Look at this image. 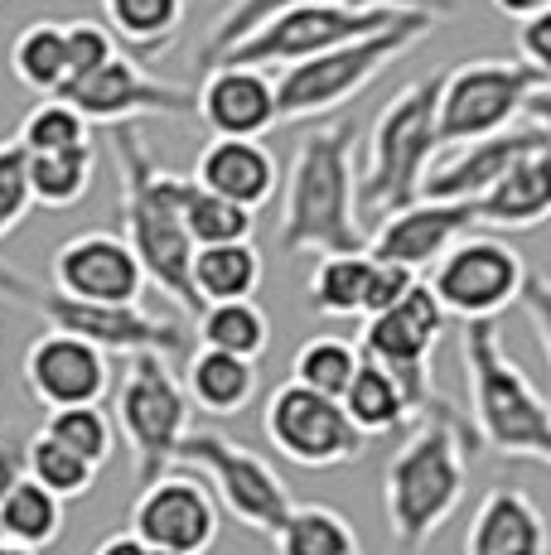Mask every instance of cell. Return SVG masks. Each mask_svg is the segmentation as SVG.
Instances as JSON below:
<instances>
[{"instance_id": "obj_1", "label": "cell", "mask_w": 551, "mask_h": 555, "mask_svg": "<svg viewBox=\"0 0 551 555\" xmlns=\"http://www.w3.org/2000/svg\"><path fill=\"white\" fill-rule=\"evenodd\" d=\"M373 228L358 208V121L310 126L295 141L291 169L281 179V242L285 256H330V251H368Z\"/></svg>"}, {"instance_id": "obj_2", "label": "cell", "mask_w": 551, "mask_h": 555, "mask_svg": "<svg viewBox=\"0 0 551 555\" xmlns=\"http://www.w3.org/2000/svg\"><path fill=\"white\" fill-rule=\"evenodd\" d=\"M107 131H112L116 179H121V198H116L121 237L141 256L155 291L194 319L204 305H198V295H194V251L198 247L184 228V203H179L184 175L161 165V155L145 145L136 121L107 126Z\"/></svg>"}, {"instance_id": "obj_3", "label": "cell", "mask_w": 551, "mask_h": 555, "mask_svg": "<svg viewBox=\"0 0 551 555\" xmlns=\"http://www.w3.org/2000/svg\"><path fill=\"white\" fill-rule=\"evenodd\" d=\"M474 435L460 415H417L383 468L387 555H426L440 527L464 503Z\"/></svg>"}, {"instance_id": "obj_4", "label": "cell", "mask_w": 551, "mask_h": 555, "mask_svg": "<svg viewBox=\"0 0 551 555\" xmlns=\"http://www.w3.org/2000/svg\"><path fill=\"white\" fill-rule=\"evenodd\" d=\"M464 387H470V435L494 459H527L551 468V397L533 387L503 348L498 319H470L460 334Z\"/></svg>"}, {"instance_id": "obj_5", "label": "cell", "mask_w": 551, "mask_h": 555, "mask_svg": "<svg viewBox=\"0 0 551 555\" xmlns=\"http://www.w3.org/2000/svg\"><path fill=\"white\" fill-rule=\"evenodd\" d=\"M436 25H440L436 5H411L401 20L373 29V35L348 39V44H338V49L315 53V59L285 63L281 78H276L281 121H324V116H334L338 106L363 98L392 63L417 49Z\"/></svg>"}, {"instance_id": "obj_6", "label": "cell", "mask_w": 551, "mask_h": 555, "mask_svg": "<svg viewBox=\"0 0 551 555\" xmlns=\"http://www.w3.org/2000/svg\"><path fill=\"white\" fill-rule=\"evenodd\" d=\"M440 78L445 73H426V78L397 88L373 116L368 155L358 169L363 218H387L421 198V184L440 155Z\"/></svg>"}, {"instance_id": "obj_7", "label": "cell", "mask_w": 551, "mask_h": 555, "mask_svg": "<svg viewBox=\"0 0 551 555\" xmlns=\"http://www.w3.org/2000/svg\"><path fill=\"white\" fill-rule=\"evenodd\" d=\"M0 295L15 305H25L29 314L44 319V328H59V334L88 338L102 353H165L179 358L189 353V334L184 324L165 314H151L141 300L136 305H102V300H78V295L59 291L54 281H35L29 271L0 261Z\"/></svg>"}, {"instance_id": "obj_8", "label": "cell", "mask_w": 551, "mask_h": 555, "mask_svg": "<svg viewBox=\"0 0 551 555\" xmlns=\"http://www.w3.org/2000/svg\"><path fill=\"white\" fill-rule=\"evenodd\" d=\"M194 401L184 391V377L169 367L165 353H131L126 372L116 382V401H112V421L116 435L126 440V450L136 459V478L151 483L155 474L175 468V454L184 444Z\"/></svg>"}, {"instance_id": "obj_9", "label": "cell", "mask_w": 551, "mask_h": 555, "mask_svg": "<svg viewBox=\"0 0 551 555\" xmlns=\"http://www.w3.org/2000/svg\"><path fill=\"white\" fill-rule=\"evenodd\" d=\"M445 324H450V314H445L440 295L426 281H417L397 305L368 314L363 334H358L363 358L383 362L392 377L401 382L417 415H454L450 401L436 387V348L445 338Z\"/></svg>"}, {"instance_id": "obj_10", "label": "cell", "mask_w": 551, "mask_h": 555, "mask_svg": "<svg viewBox=\"0 0 551 555\" xmlns=\"http://www.w3.org/2000/svg\"><path fill=\"white\" fill-rule=\"evenodd\" d=\"M175 464L194 468V474L208 478L218 507L228 512L238 527L257 531V537H276L285 517H291L295 498L285 488V478L276 474V464L267 454H257L252 444L232 440L222 430H189L184 444H179Z\"/></svg>"}, {"instance_id": "obj_11", "label": "cell", "mask_w": 551, "mask_h": 555, "mask_svg": "<svg viewBox=\"0 0 551 555\" xmlns=\"http://www.w3.org/2000/svg\"><path fill=\"white\" fill-rule=\"evenodd\" d=\"M411 5H383V0H310L271 15L261 29H252L242 44H232L218 63H252V68H285V63L315 59L324 49H338L348 39H363L373 29L401 20Z\"/></svg>"}, {"instance_id": "obj_12", "label": "cell", "mask_w": 551, "mask_h": 555, "mask_svg": "<svg viewBox=\"0 0 551 555\" xmlns=\"http://www.w3.org/2000/svg\"><path fill=\"white\" fill-rule=\"evenodd\" d=\"M261 430H267V444L276 454L300 468H338L358 464L368 454V435L348 421L344 401L324 397V391L305 387L295 377L267 397Z\"/></svg>"}, {"instance_id": "obj_13", "label": "cell", "mask_w": 551, "mask_h": 555, "mask_svg": "<svg viewBox=\"0 0 551 555\" xmlns=\"http://www.w3.org/2000/svg\"><path fill=\"white\" fill-rule=\"evenodd\" d=\"M537 73L523 59H470L440 78V151L460 141L508 131L523 121V106L537 88Z\"/></svg>"}, {"instance_id": "obj_14", "label": "cell", "mask_w": 551, "mask_h": 555, "mask_svg": "<svg viewBox=\"0 0 551 555\" xmlns=\"http://www.w3.org/2000/svg\"><path fill=\"white\" fill-rule=\"evenodd\" d=\"M527 281V261L498 232H464L450 251L431 266L426 285L440 295L445 314L470 324V319H498L517 305Z\"/></svg>"}, {"instance_id": "obj_15", "label": "cell", "mask_w": 551, "mask_h": 555, "mask_svg": "<svg viewBox=\"0 0 551 555\" xmlns=\"http://www.w3.org/2000/svg\"><path fill=\"white\" fill-rule=\"evenodd\" d=\"M131 531L151 551L208 555L222 531V507L204 474H155L131 503Z\"/></svg>"}, {"instance_id": "obj_16", "label": "cell", "mask_w": 551, "mask_h": 555, "mask_svg": "<svg viewBox=\"0 0 551 555\" xmlns=\"http://www.w3.org/2000/svg\"><path fill=\"white\" fill-rule=\"evenodd\" d=\"M59 98H68L92 126L145 121V116H194V92L145 73L141 59L121 53V49H116L102 68L73 78Z\"/></svg>"}, {"instance_id": "obj_17", "label": "cell", "mask_w": 551, "mask_h": 555, "mask_svg": "<svg viewBox=\"0 0 551 555\" xmlns=\"http://www.w3.org/2000/svg\"><path fill=\"white\" fill-rule=\"evenodd\" d=\"M49 281L59 291L78 295V300H102V305H136L151 285L141 256L131 251V242L121 232L88 228L73 232L68 242L49 261Z\"/></svg>"}, {"instance_id": "obj_18", "label": "cell", "mask_w": 551, "mask_h": 555, "mask_svg": "<svg viewBox=\"0 0 551 555\" xmlns=\"http://www.w3.org/2000/svg\"><path fill=\"white\" fill-rule=\"evenodd\" d=\"M112 353H102L88 338L59 334V328H44L35 344L25 348V362H20V377H25L29 397H35L44 411H59V405H82V401H102L112 391Z\"/></svg>"}, {"instance_id": "obj_19", "label": "cell", "mask_w": 551, "mask_h": 555, "mask_svg": "<svg viewBox=\"0 0 551 555\" xmlns=\"http://www.w3.org/2000/svg\"><path fill=\"white\" fill-rule=\"evenodd\" d=\"M479 228V212L474 203H460V198H431L421 194L417 203L407 208L387 212L377 218L373 237H368V251L383 256V261H397V266H411V271H431L464 232Z\"/></svg>"}, {"instance_id": "obj_20", "label": "cell", "mask_w": 551, "mask_h": 555, "mask_svg": "<svg viewBox=\"0 0 551 555\" xmlns=\"http://www.w3.org/2000/svg\"><path fill=\"white\" fill-rule=\"evenodd\" d=\"M194 116L208 126V135H267L281 126L276 78L252 63H214L204 68V82L194 92Z\"/></svg>"}, {"instance_id": "obj_21", "label": "cell", "mask_w": 551, "mask_h": 555, "mask_svg": "<svg viewBox=\"0 0 551 555\" xmlns=\"http://www.w3.org/2000/svg\"><path fill=\"white\" fill-rule=\"evenodd\" d=\"M547 131H537L533 121L523 126H508V131L479 135V141H460V145H445L431 165L426 184L421 194L431 198H460V203H479L498 179L513 169V159H523L533 145H542Z\"/></svg>"}, {"instance_id": "obj_22", "label": "cell", "mask_w": 551, "mask_h": 555, "mask_svg": "<svg viewBox=\"0 0 551 555\" xmlns=\"http://www.w3.org/2000/svg\"><path fill=\"white\" fill-rule=\"evenodd\" d=\"M551 527L533 493L517 483H498L479 498L464 531V555H547Z\"/></svg>"}, {"instance_id": "obj_23", "label": "cell", "mask_w": 551, "mask_h": 555, "mask_svg": "<svg viewBox=\"0 0 551 555\" xmlns=\"http://www.w3.org/2000/svg\"><path fill=\"white\" fill-rule=\"evenodd\" d=\"M194 179L252 212L281 194V165L257 135H214L194 159Z\"/></svg>"}, {"instance_id": "obj_24", "label": "cell", "mask_w": 551, "mask_h": 555, "mask_svg": "<svg viewBox=\"0 0 551 555\" xmlns=\"http://www.w3.org/2000/svg\"><path fill=\"white\" fill-rule=\"evenodd\" d=\"M474 212H479V228L494 232H527L551 222V141L513 159V169L474 203Z\"/></svg>"}, {"instance_id": "obj_25", "label": "cell", "mask_w": 551, "mask_h": 555, "mask_svg": "<svg viewBox=\"0 0 551 555\" xmlns=\"http://www.w3.org/2000/svg\"><path fill=\"white\" fill-rule=\"evenodd\" d=\"M184 391L208 415H222V421L242 415L252 405V397H257V362L198 344L184 362Z\"/></svg>"}, {"instance_id": "obj_26", "label": "cell", "mask_w": 551, "mask_h": 555, "mask_svg": "<svg viewBox=\"0 0 551 555\" xmlns=\"http://www.w3.org/2000/svg\"><path fill=\"white\" fill-rule=\"evenodd\" d=\"M344 411L348 421L358 425V430L368 435V440H387V435H407L411 421H417V411H411L407 391H401V382L392 377L383 362L363 358L354 372V382H348L344 397Z\"/></svg>"}, {"instance_id": "obj_27", "label": "cell", "mask_w": 551, "mask_h": 555, "mask_svg": "<svg viewBox=\"0 0 551 555\" xmlns=\"http://www.w3.org/2000/svg\"><path fill=\"white\" fill-rule=\"evenodd\" d=\"M261 275H267V261H261L257 242H214V247L194 251V295L198 305L214 300H247V295L261 291Z\"/></svg>"}, {"instance_id": "obj_28", "label": "cell", "mask_w": 551, "mask_h": 555, "mask_svg": "<svg viewBox=\"0 0 551 555\" xmlns=\"http://www.w3.org/2000/svg\"><path fill=\"white\" fill-rule=\"evenodd\" d=\"M368 271H373V251L320 256L310 281H305V309H310L315 319H363Z\"/></svg>"}, {"instance_id": "obj_29", "label": "cell", "mask_w": 551, "mask_h": 555, "mask_svg": "<svg viewBox=\"0 0 551 555\" xmlns=\"http://www.w3.org/2000/svg\"><path fill=\"white\" fill-rule=\"evenodd\" d=\"M10 73L35 98H59L63 82H68V35H63V20H35V25L20 29L15 44H10Z\"/></svg>"}, {"instance_id": "obj_30", "label": "cell", "mask_w": 551, "mask_h": 555, "mask_svg": "<svg viewBox=\"0 0 551 555\" xmlns=\"http://www.w3.org/2000/svg\"><path fill=\"white\" fill-rule=\"evenodd\" d=\"M68 527V512H63V498L49 493L39 478H20L5 498H0V541H20V546H54Z\"/></svg>"}, {"instance_id": "obj_31", "label": "cell", "mask_w": 551, "mask_h": 555, "mask_svg": "<svg viewBox=\"0 0 551 555\" xmlns=\"http://www.w3.org/2000/svg\"><path fill=\"white\" fill-rule=\"evenodd\" d=\"M271 546L276 555H363L354 521L324 503H295L291 517L276 527Z\"/></svg>"}, {"instance_id": "obj_32", "label": "cell", "mask_w": 551, "mask_h": 555, "mask_svg": "<svg viewBox=\"0 0 551 555\" xmlns=\"http://www.w3.org/2000/svg\"><path fill=\"white\" fill-rule=\"evenodd\" d=\"M194 334H198V344H208V348L261 362L271 348V319L252 295L247 300H214L194 314Z\"/></svg>"}, {"instance_id": "obj_33", "label": "cell", "mask_w": 551, "mask_h": 555, "mask_svg": "<svg viewBox=\"0 0 551 555\" xmlns=\"http://www.w3.org/2000/svg\"><path fill=\"white\" fill-rule=\"evenodd\" d=\"M98 179V145H73V151L29 155V189H35V208L68 212L92 194Z\"/></svg>"}, {"instance_id": "obj_34", "label": "cell", "mask_w": 551, "mask_h": 555, "mask_svg": "<svg viewBox=\"0 0 551 555\" xmlns=\"http://www.w3.org/2000/svg\"><path fill=\"white\" fill-rule=\"evenodd\" d=\"M189 0H102L112 35L131 53H165L184 25Z\"/></svg>"}, {"instance_id": "obj_35", "label": "cell", "mask_w": 551, "mask_h": 555, "mask_svg": "<svg viewBox=\"0 0 551 555\" xmlns=\"http://www.w3.org/2000/svg\"><path fill=\"white\" fill-rule=\"evenodd\" d=\"M179 203H184V228H189V237H194V247L242 242L257 232V212L214 194V189H204L194 175H184V194H179Z\"/></svg>"}, {"instance_id": "obj_36", "label": "cell", "mask_w": 551, "mask_h": 555, "mask_svg": "<svg viewBox=\"0 0 551 555\" xmlns=\"http://www.w3.org/2000/svg\"><path fill=\"white\" fill-rule=\"evenodd\" d=\"M25 474L39 478V483H44L49 493H59L63 503H73V498L92 493V483H98L102 468L88 464L78 450H68L59 435H49L44 425H39V430L29 435V444H25Z\"/></svg>"}, {"instance_id": "obj_37", "label": "cell", "mask_w": 551, "mask_h": 555, "mask_svg": "<svg viewBox=\"0 0 551 555\" xmlns=\"http://www.w3.org/2000/svg\"><path fill=\"white\" fill-rule=\"evenodd\" d=\"M291 5H310V0H228L222 15L214 20V29L204 35V44H198V59H194L198 73L214 68L232 44H242L252 29H261L271 15H281V10H291ZM383 5H431V0H383Z\"/></svg>"}, {"instance_id": "obj_38", "label": "cell", "mask_w": 551, "mask_h": 555, "mask_svg": "<svg viewBox=\"0 0 551 555\" xmlns=\"http://www.w3.org/2000/svg\"><path fill=\"white\" fill-rule=\"evenodd\" d=\"M15 141L29 155H49V151H73V145H92V121L78 112L68 98H39L20 121Z\"/></svg>"}, {"instance_id": "obj_39", "label": "cell", "mask_w": 551, "mask_h": 555, "mask_svg": "<svg viewBox=\"0 0 551 555\" xmlns=\"http://www.w3.org/2000/svg\"><path fill=\"white\" fill-rule=\"evenodd\" d=\"M358 362H363V348L348 344L338 334H320V338H305L295 348V362H291V377L305 382V387L324 391V397H344L348 382H354Z\"/></svg>"}, {"instance_id": "obj_40", "label": "cell", "mask_w": 551, "mask_h": 555, "mask_svg": "<svg viewBox=\"0 0 551 555\" xmlns=\"http://www.w3.org/2000/svg\"><path fill=\"white\" fill-rule=\"evenodd\" d=\"M44 430L59 435L68 450H78L88 464L107 468V459L116 454V421L112 411H102V401H82V405H59V411L44 415Z\"/></svg>"}, {"instance_id": "obj_41", "label": "cell", "mask_w": 551, "mask_h": 555, "mask_svg": "<svg viewBox=\"0 0 551 555\" xmlns=\"http://www.w3.org/2000/svg\"><path fill=\"white\" fill-rule=\"evenodd\" d=\"M35 208V189H29V151L10 135L0 141V242L20 228Z\"/></svg>"}, {"instance_id": "obj_42", "label": "cell", "mask_w": 551, "mask_h": 555, "mask_svg": "<svg viewBox=\"0 0 551 555\" xmlns=\"http://www.w3.org/2000/svg\"><path fill=\"white\" fill-rule=\"evenodd\" d=\"M63 35H68V82L102 68V63L121 49L112 25H98V20H63ZM68 82H63V88H68Z\"/></svg>"}, {"instance_id": "obj_43", "label": "cell", "mask_w": 551, "mask_h": 555, "mask_svg": "<svg viewBox=\"0 0 551 555\" xmlns=\"http://www.w3.org/2000/svg\"><path fill=\"white\" fill-rule=\"evenodd\" d=\"M417 281H421V275L411 271V266H397V261L373 256V271H368V295H363V319L377 314V309H387V305H397Z\"/></svg>"}, {"instance_id": "obj_44", "label": "cell", "mask_w": 551, "mask_h": 555, "mask_svg": "<svg viewBox=\"0 0 551 555\" xmlns=\"http://www.w3.org/2000/svg\"><path fill=\"white\" fill-rule=\"evenodd\" d=\"M517 59L537 73L542 82H551V5L537 15L517 20Z\"/></svg>"}, {"instance_id": "obj_45", "label": "cell", "mask_w": 551, "mask_h": 555, "mask_svg": "<svg viewBox=\"0 0 551 555\" xmlns=\"http://www.w3.org/2000/svg\"><path fill=\"white\" fill-rule=\"evenodd\" d=\"M517 305H523L527 319H533L537 344H542V353H547V372H551V281L542 271H533V266H527V281H523ZM547 397H551V387H547Z\"/></svg>"}, {"instance_id": "obj_46", "label": "cell", "mask_w": 551, "mask_h": 555, "mask_svg": "<svg viewBox=\"0 0 551 555\" xmlns=\"http://www.w3.org/2000/svg\"><path fill=\"white\" fill-rule=\"evenodd\" d=\"M523 121H533L537 131H547V141H551V82H537L533 88V98H527V106H523Z\"/></svg>"}, {"instance_id": "obj_47", "label": "cell", "mask_w": 551, "mask_h": 555, "mask_svg": "<svg viewBox=\"0 0 551 555\" xmlns=\"http://www.w3.org/2000/svg\"><path fill=\"white\" fill-rule=\"evenodd\" d=\"M20 478H25V450H15V444L0 440V498H5Z\"/></svg>"}, {"instance_id": "obj_48", "label": "cell", "mask_w": 551, "mask_h": 555, "mask_svg": "<svg viewBox=\"0 0 551 555\" xmlns=\"http://www.w3.org/2000/svg\"><path fill=\"white\" fill-rule=\"evenodd\" d=\"M92 555H151V546H145V541L126 527V531H112L107 541H98V551H92Z\"/></svg>"}, {"instance_id": "obj_49", "label": "cell", "mask_w": 551, "mask_h": 555, "mask_svg": "<svg viewBox=\"0 0 551 555\" xmlns=\"http://www.w3.org/2000/svg\"><path fill=\"white\" fill-rule=\"evenodd\" d=\"M489 5H494L503 20H527V15H537V10H547L551 0H489Z\"/></svg>"}, {"instance_id": "obj_50", "label": "cell", "mask_w": 551, "mask_h": 555, "mask_svg": "<svg viewBox=\"0 0 551 555\" xmlns=\"http://www.w3.org/2000/svg\"><path fill=\"white\" fill-rule=\"evenodd\" d=\"M0 555H39L35 546H20V541H0Z\"/></svg>"}, {"instance_id": "obj_51", "label": "cell", "mask_w": 551, "mask_h": 555, "mask_svg": "<svg viewBox=\"0 0 551 555\" xmlns=\"http://www.w3.org/2000/svg\"><path fill=\"white\" fill-rule=\"evenodd\" d=\"M151 555H189V551H151Z\"/></svg>"}, {"instance_id": "obj_52", "label": "cell", "mask_w": 551, "mask_h": 555, "mask_svg": "<svg viewBox=\"0 0 551 555\" xmlns=\"http://www.w3.org/2000/svg\"><path fill=\"white\" fill-rule=\"evenodd\" d=\"M0 5H5V0H0Z\"/></svg>"}]
</instances>
